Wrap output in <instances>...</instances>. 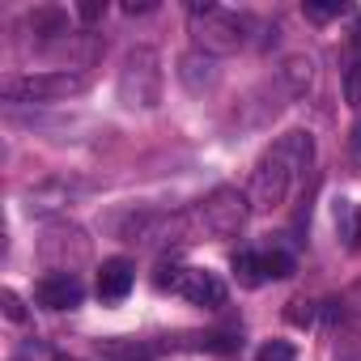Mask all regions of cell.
<instances>
[{
  "label": "cell",
  "mask_w": 361,
  "mask_h": 361,
  "mask_svg": "<svg viewBox=\"0 0 361 361\" xmlns=\"http://www.w3.org/2000/svg\"><path fill=\"white\" fill-rule=\"evenodd\" d=\"M119 102L132 111H153L161 102V60L153 47H132L119 64Z\"/></svg>",
  "instance_id": "obj_1"
},
{
  "label": "cell",
  "mask_w": 361,
  "mask_h": 361,
  "mask_svg": "<svg viewBox=\"0 0 361 361\" xmlns=\"http://www.w3.org/2000/svg\"><path fill=\"white\" fill-rule=\"evenodd\" d=\"M90 77L73 68H47V73H26V77H5L0 94L5 102H60L73 94H85Z\"/></svg>",
  "instance_id": "obj_2"
},
{
  "label": "cell",
  "mask_w": 361,
  "mask_h": 361,
  "mask_svg": "<svg viewBox=\"0 0 361 361\" xmlns=\"http://www.w3.org/2000/svg\"><path fill=\"white\" fill-rule=\"evenodd\" d=\"M247 217H251V196L238 188H213L196 209V226L209 238H238Z\"/></svg>",
  "instance_id": "obj_3"
},
{
  "label": "cell",
  "mask_w": 361,
  "mask_h": 361,
  "mask_svg": "<svg viewBox=\"0 0 361 361\" xmlns=\"http://www.w3.org/2000/svg\"><path fill=\"white\" fill-rule=\"evenodd\" d=\"M293 174H298V166H293L289 149L276 140V145L259 157V166H255V174H251V209H259V213L281 209L285 196H289Z\"/></svg>",
  "instance_id": "obj_4"
},
{
  "label": "cell",
  "mask_w": 361,
  "mask_h": 361,
  "mask_svg": "<svg viewBox=\"0 0 361 361\" xmlns=\"http://www.w3.org/2000/svg\"><path fill=\"white\" fill-rule=\"evenodd\" d=\"M119 238L140 247V251H153V247H166L174 238H188V221L183 217H170L161 209H136L123 226H119Z\"/></svg>",
  "instance_id": "obj_5"
},
{
  "label": "cell",
  "mask_w": 361,
  "mask_h": 361,
  "mask_svg": "<svg viewBox=\"0 0 361 361\" xmlns=\"http://www.w3.org/2000/svg\"><path fill=\"white\" fill-rule=\"evenodd\" d=\"M39 259H43L51 272H73V276H77V268L90 259V238H85V230H81V226H68V221L47 226V234L39 238Z\"/></svg>",
  "instance_id": "obj_6"
},
{
  "label": "cell",
  "mask_w": 361,
  "mask_h": 361,
  "mask_svg": "<svg viewBox=\"0 0 361 361\" xmlns=\"http://www.w3.org/2000/svg\"><path fill=\"white\" fill-rule=\"evenodd\" d=\"M247 47V18L238 13H226V9H213L209 18L196 22V51L204 56H234Z\"/></svg>",
  "instance_id": "obj_7"
},
{
  "label": "cell",
  "mask_w": 361,
  "mask_h": 361,
  "mask_svg": "<svg viewBox=\"0 0 361 361\" xmlns=\"http://www.w3.org/2000/svg\"><path fill=\"white\" fill-rule=\"evenodd\" d=\"M85 188H90V183H77V178H68V174H60V178H43L39 188L26 192V213H30V217H51V213L68 209Z\"/></svg>",
  "instance_id": "obj_8"
},
{
  "label": "cell",
  "mask_w": 361,
  "mask_h": 361,
  "mask_svg": "<svg viewBox=\"0 0 361 361\" xmlns=\"http://www.w3.org/2000/svg\"><path fill=\"white\" fill-rule=\"evenodd\" d=\"M174 293L188 298L192 306H209V310H217L226 302V285L209 268H183V272H178V281H174Z\"/></svg>",
  "instance_id": "obj_9"
},
{
  "label": "cell",
  "mask_w": 361,
  "mask_h": 361,
  "mask_svg": "<svg viewBox=\"0 0 361 361\" xmlns=\"http://www.w3.org/2000/svg\"><path fill=\"white\" fill-rule=\"evenodd\" d=\"M81 298H85V285L73 272H47L35 285V302L47 310H73V306H81Z\"/></svg>",
  "instance_id": "obj_10"
},
{
  "label": "cell",
  "mask_w": 361,
  "mask_h": 361,
  "mask_svg": "<svg viewBox=\"0 0 361 361\" xmlns=\"http://www.w3.org/2000/svg\"><path fill=\"white\" fill-rule=\"evenodd\" d=\"M26 26H30V35H35L43 47H56V43H64V39L73 35V26H68V13H64L60 5H39V9H30Z\"/></svg>",
  "instance_id": "obj_11"
},
{
  "label": "cell",
  "mask_w": 361,
  "mask_h": 361,
  "mask_svg": "<svg viewBox=\"0 0 361 361\" xmlns=\"http://www.w3.org/2000/svg\"><path fill=\"white\" fill-rule=\"evenodd\" d=\"M132 281H136L132 259H123V255L102 259V268H98V298H102V302H119V298H128Z\"/></svg>",
  "instance_id": "obj_12"
},
{
  "label": "cell",
  "mask_w": 361,
  "mask_h": 361,
  "mask_svg": "<svg viewBox=\"0 0 361 361\" xmlns=\"http://www.w3.org/2000/svg\"><path fill=\"white\" fill-rule=\"evenodd\" d=\"M217 60L213 56H204V51H188L183 60H178V81H183L192 94H204V90H213L217 85Z\"/></svg>",
  "instance_id": "obj_13"
},
{
  "label": "cell",
  "mask_w": 361,
  "mask_h": 361,
  "mask_svg": "<svg viewBox=\"0 0 361 361\" xmlns=\"http://www.w3.org/2000/svg\"><path fill=\"white\" fill-rule=\"evenodd\" d=\"M276 85L285 90V98H306V90L314 85V60L310 56H289L276 68Z\"/></svg>",
  "instance_id": "obj_14"
},
{
  "label": "cell",
  "mask_w": 361,
  "mask_h": 361,
  "mask_svg": "<svg viewBox=\"0 0 361 361\" xmlns=\"http://www.w3.org/2000/svg\"><path fill=\"white\" fill-rule=\"evenodd\" d=\"M230 268H234V276H238V285L243 289H259L268 276H264V255H255V251H238L234 259H230Z\"/></svg>",
  "instance_id": "obj_15"
},
{
  "label": "cell",
  "mask_w": 361,
  "mask_h": 361,
  "mask_svg": "<svg viewBox=\"0 0 361 361\" xmlns=\"http://www.w3.org/2000/svg\"><path fill=\"white\" fill-rule=\"evenodd\" d=\"M336 230H340V238H344L348 247L361 243V217H357V209H353L348 200H336Z\"/></svg>",
  "instance_id": "obj_16"
},
{
  "label": "cell",
  "mask_w": 361,
  "mask_h": 361,
  "mask_svg": "<svg viewBox=\"0 0 361 361\" xmlns=\"http://www.w3.org/2000/svg\"><path fill=\"white\" fill-rule=\"evenodd\" d=\"M98 348H102L106 361H149V348L136 344V340H106V344H98Z\"/></svg>",
  "instance_id": "obj_17"
},
{
  "label": "cell",
  "mask_w": 361,
  "mask_h": 361,
  "mask_svg": "<svg viewBox=\"0 0 361 361\" xmlns=\"http://www.w3.org/2000/svg\"><path fill=\"white\" fill-rule=\"evenodd\" d=\"M264 276H272V281L293 276V255H289V251H281V247H272V251L264 255Z\"/></svg>",
  "instance_id": "obj_18"
},
{
  "label": "cell",
  "mask_w": 361,
  "mask_h": 361,
  "mask_svg": "<svg viewBox=\"0 0 361 361\" xmlns=\"http://www.w3.org/2000/svg\"><path fill=\"white\" fill-rule=\"evenodd\" d=\"M314 314H319V306H314L310 298H293V302L285 306V319H289L293 327H310V323H314Z\"/></svg>",
  "instance_id": "obj_19"
},
{
  "label": "cell",
  "mask_w": 361,
  "mask_h": 361,
  "mask_svg": "<svg viewBox=\"0 0 361 361\" xmlns=\"http://www.w3.org/2000/svg\"><path fill=\"white\" fill-rule=\"evenodd\" d=\"M344 102L353 111H361V60L348 64V73H344Z\"/></svg>",
  "instance_id": "obj_20"
},
{
  "label": "cell",
  "mask_w": 361,
  "mask_h": 361,
  "mask_svg": "<svg viewBox=\"0 0 361 361\" xmlns=\"http://www.w3.org/2000/svg\"><path fill=\"white\" fill-rule=\"evenodd\" d=\"M255 361H293V344L289 340H268Z\"/></svg>",
  "instance_id": "obj_21"
},
{
  "label": "cell",
  "mask_w": 361,
  "mask_h": 361,
  "mask_svg": "<svg viewBox=\"0 0 361 361\" xmlns=\"http://www.w3.org/2000/svg\"><path fill=\"white\" fill-rule=\"evenodd\" d=\"M0 306H5V319H13V323H26V302H22L13 289H0Z\"/></svg>",
  "instance_id": "obj_22"
},
{
  "label": "cell",
  "mask_w": 361,
  "mask_h": 361,
  "mask_svg": "<svg viewBox=\"0 0 361 361\" xmlns=\"http://www.w3.org/2000/svg\"><path fill=\"white\" fill-rule=\"evenodd\" d=\"M106 9H111L106 0H81V5H77V18H81L85 26H94V22H102V18H106Z\"/></svg>",
  "instance_id": "obj_23"
},
{
  "label": "cell",
  "mask_w": 361,
  "mask_h": 361,
  "mask_svg": "<svg viewBox=\"0 0 361 361\" xmlns=\"http://www.w3.org/2000/svg\"><path fill=\"white\" fill-rule=\"evenodd\" d=\"M302 13H306L310 22H331V18L344 13V5H340V0H336V5H302Z\"/></svg>",
  "instance_id": "obj_24"
},
{
  "label": "cell",
  "mask_w": 361,
  "mask_h": 361,
  "mask_svg": "<svg viewBox=\"0 0 361 361\" xmlns=\"http://www.w3.org/2000/svg\"><path fill=\"white\" fill-rule=\"evenodd\" d=\"M157 5H153V0H128V5H123V13L128 18H136V13H153Z\"/></svg>",
  "instance_id": "obj_25"
},
{
  "label": "cell",
  "mask_w": 361,
  "mask_h": 361,
  "mask_svg": "<svg viewBox=\"0 0 361 361\" xmlns=\"http://www.w3.org/2000/svg\"><path fill=\"white\" fill-rule=\"evenodd\" d=\"M353 153H361V123L353 128Z\"/></svg>",
  "instance_id": "obj_26"
},
{
  "label": "cell",
  "mask_w": 361,
  "mask_h": 361,
  "mask_svg": "<svg viewBox=\"0 0 361 361\" xmlns=\"http://www.w3.org/2000/svg\"><path fill=\"white\" fill-rule=\"evenodd\" d=\"M357 43H361V26H357Z\"/></svg>",
  "instance_id": "obj_27"
},
{
  "label": "cell",
  "mask_w": 361,
  "mask_h": 361,
  "mask_svg": "<svg viewBox=\"0 0 361 361\" xmlns=\"http://www.w3.org/2000/svg\"><path fill=\"white\" fill-rule=\"evenodd\" d=\"M56 361H73V357H56Z\"/></svg>",
  "instance_id": "obj_28"
}]
</instances>
